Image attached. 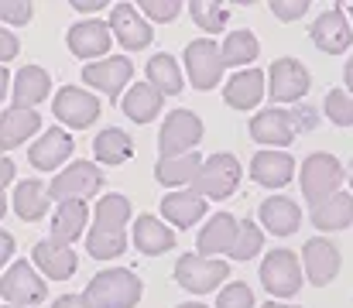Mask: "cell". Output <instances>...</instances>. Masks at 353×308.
<instances>
[{
  "label": "cell",
  "mask_w": 353,
  "mask_h": 308,
  "mask_svg": "<svg viewBox=\"0 0 353 308\" xmlns=\"http://www.w3.org/2000/svg\"><path fill=\"white\" fill-rule=\"evenodd\" d=\"M261 247H264L261 226L257 223H240V233H236V243H234V250H230V257L234 260H250V257H257Z\"/></svg>",
  "instance_id": "obj_38"
},
{
  "label": "cell",
  "mask_w": 353,
  "mask_h": 308,
  "mask_svg": "<svg viewBox=\"0 0 353 308\" xmlns=\"http://www.w3.org/2000/svg\"><path fill=\"white\" fill-rule=\"evenodd\" d=\"M350 17H353V3H350Z\"/></svg>",
  "instance_id": "obj_56"
},
{
  "label": "cell",
  "mask_w": 353,
  "mask_h": 308,
  "mask_svg": "<svg viewBox=\"0 0 353 308\" xmlns=\"http://www.w3.org/2000/svg\"><path fill=\"white\" fill-rule=\"evenodd\" d=\"M34 264L41 267L45 278H55V281H65L76 274V250L69 243H59V240H38L34 243Z\"/></svg>",
  "instance_id": "obj_19"
},
{
  "label": "cell",
  "mask_w": 353,
  "mask_h": 308,
  "mask_svg": "<svg viewBox=\"0 0 353 308\" xmlns=\"http://www.w3.org/2000/svg\"><path fill=\"white\" fill-rule=\"evenodd\" d=\"M299 178H302V196L312 205H319L323 199H330V196L340 192L347 172H343V165L330 151H316V154H309L302 161V175Z\"/></svg>",
  "instance_id": "obj_2"
},
{
  "label": "cell",
  "mask_w": 353,
  "mask_h": 308,
  "mask_svg": "<svg viewBox=\"0 0 353 308\" xmlns=\"http://www.w3.org/2000/svg\"><path fill=\"white\" fill-rule=\"evenodd\" d=\"M110 31H114V38H117L123 48H144V45H151V38H154L151 24L137 14L134 3H117V7L110 10Z\"/></svg>",
  "instance_id": "obj_18"
},
{
  "label": "cell",
  "mask_w": 353,
  "mask_h": 308,
  "mask_svg": "<svg viewBox=\"0 0 353 308\" xmlns=\"http://www.w3.org/2000/svg\"><path fill=\"white\" fill-rule=\"evenodd\" d=\"M65 41H69V48H72L76 59H100V55L110 52V24L107 21H97V17L79 21V24L69 28V38Z\"/></svg>",
  "instance_id": "obj_17"
},
{
  "label": "cell",
  "mask_w": 353,
  "mask_h": 308,
  "mask_svg": "<svg viewBox=\"0 0 353 308\" xmlns=\"http://www.w3.org/2000/svg\"><path fill=\"white\" fill-rule=\"evenodd\" d=\"M261 308H299V305H281V302H268V305H261Z\"/></svg>",
  "instance_id": "obj_52"
},
{
  "label": "cell",
  "mask_w": 353,
  "mask_h": 308,
  "mask_svg": "<svg viewBox=\"0 0 353 308\" xmlns=\"http://www.w3.org/2000/svg\"><path fill=\"white\" fill-rule=\"evenodd\" d=\"M261 285L271 298H292L302 288V264L292 250H271L261 264Z\"/></svg>",
  "instance_id": "obj_8"
},
{
  "label": "cell",
  "mask_w": 353,
  "mask_h": 308,
  "mask_svg": "<svg viewBox=\"0 0 353 308\" xmlns=\"http://www.w3.org/2000/svg\"><path fill=\"white\" fill-rule=\"evenodd\" d=\"M268 76L261 72V69H240L234 79L223 86V100L230 103L234 110H254L261 96L268 93Z\"/></svg>",
  "instance_id": "obj_21"
},
{
  "label": "cell",
  "mask_w": 353,
  "mask_h": 308,
  "mask_svg": "<svg viewBox=\"0 0 353 308\" xmlns=\"http://www.w3.org/2000/svg\"><path fill=\"white\" fill-rule=\"evenodd\" d=\"M288 116H292V127H295V130H312V127L319 123V116H316V110H312V106L288 110Z\"/></svg>",
  "instance_id": "obj_45"
},
{
  "label": "cell",
  "mask_w": 353,
  "mask_h": 308,
  "mask_svg": "<svg viewBox=\"0 0 353 308\" xmlns=\"http://www.w3.org/2000/svg\"><path fill=\"white\" fill-rule=\"evenodd\" d=\"M130 76H134V65H130L127 59H117V55L100 59V62H90V65L83 69V83H90V86H97L100 93H107L110 103L120 100V90L127 86Z\"/></svg>",
  "instance_id": "obj_16"
},
{
  "label": "cell",
  "mask_w": 353,
  "mask_h": 308,
  "mask_svg": "<svg viewBox=\"0 0 353 308\" xmlns=\"http://www.w3.org/2000/svg\"><path fill=\"white\" fill-rule=\"evenodd\" d=\"M103 189V172L93 165V161H76L69 168H62L52 182V196L59 203H69V199H90Z\"/></svg>",
  "instance_id": "obj_9"
},
{
  "label": "cell",
  "mask_w": 353,
  "mask_h": 308,
  "mask_svg": "<svg viewBox=\"0 0 353 308\" xmlns=\"http://www.w3.org/2000/svg\"><path fill=\"white\" fill-rule=\"evenodd\" d=\"M52 308H93V305H90V298H86V295H62Z\"/></svg>",
  "instance_id": "obj_47"
},
{
  "label": "cell",
  "mask_w": 353,
  "mask_h": 308,
  "mask_svg": "<svg viewBox=\"0 0 353 308\" xmlns=\"http://www.w3.org/2000/svg\"><path fill=\"white\" fill-rule=\"evenodd\" d=\"M223 69H227L223 48H220L213 38H196V41H189V48H185V72H189V79H192L196 90H213V86H220Z\"/></svg>",
  "instance_id": "obj_5"
},
{
  "label": "cell",
  "mask_w": 353,
  "mask_h": 308,
  "mask_svg": "<svg viewBox=\"0 0 353 308\" xmlns=\"http://www.w3.org/2000/svg\"><path fill=\"white\" fill-rule=\"evenodd\" d=\"M141 10H144V17H151V21H175L179 10H182V3H179V0H144Z\"/></svg>",
  "instance_id": "obj_42"
},
{
  "label": "cell",
  "mask_w": 353,
  "mask_h": 308,
  "mask_svg": "<svg viewBox=\"0 0 353 308\" xmlns=\"http://www.w3.org/2000/svg\"><path fill=\"white\" fill-rule=\"evenodd\" d=\"M347 175H350V185H353V161H350V172H347Z\"/></svg>",
  "instance_id": "obj_54"
},
{
  "label": "cell",
  "mask_w": 353,
  "mask_h": 308,
  "mask_svg": "<svg viewBox=\"0 0 353 308\" xmlns=\"http://www.w3.org/2000/svg\"><path fill=\"white\" fill-rule=\"evenodd\" d=\"M48 205H52V185H45V182H38V178L17 182V189H14V212H17L24 223L41 219V216L48 212Z\"/></svg>",
  "instance_id": "obj_24"
},
{
  "label": "cell",
  "mask_w": 353,
  "mask_h": 308,
  "mask_svg": "<svg viewBox=\"0 0 353 308\" xmlns=\"http://www.w3.org/2000/svg\"><path fill=\"white\" fill-rule=\"evenodd\" d=\"M343 83H347V93L353 96V59H347V69H343Z\"/></svg>",
  "instance_id": "obj_51"
},
{
  "label": "cell",
  "mask_w": 353,
  "mask_h": 308,
  "mask_svg": "<svg viewBox=\"0 0 353 308\" xmlns=\"http://www.w3.org/2000/svg\"><path fill=\"white\" fill-rule=\"evenodd\" d=\"M55 116H59L65 127L83 130V127H90V123L100 116V100H97L93 93L79 90V86H62V90L55 93Z\"/></svg>",
  "instance_id": "obj_12"
},
{
  "label": "cell",
  "mask_w": 353,
  "mask_h": 308,
  "mask_svg": "<svg viewBox=\"0 0 353 308\" xmlns=\"http://www.w3.org/2000/svg\"><path fill=\"white\" fill-rule=\"evenodd\" d=\"M161 103H165V93H161V90H154L151 83H137V86H130V93L120 100V106H123V113H127L134 123H151V120L161 113Z\"/></svg>",
  "instance_id": "obj_30"
},
{
  "label": "cell",
  "mask_w": 353,
  "mask_h": 308,
  "mask_svg": "<svg viewBox=\"0 0 353 308\" xmlns=\"http://www.w3.org/2000/svg\"><path fill=\"white\" fill-rule=\"evenodd\" d=\"M302 264H305V278L316 285V288H326L330 281H336L340 274V250L323 240V236H312L305 247H302Z\"/></svg>",
  "instance_id": "obj_13"
},
{
  "label": "cell",
  "mask_w": 353,
  "mask_h": 308,
  "mask_svg": "<svg viewBox=\"0 0 353 308\" xmlns=\"http://www.w3.org/2000/svg\"><path fill=\"white\" fill-rule=\"evenodd\" d=\"M10 182H14V161L3 158L0 161V185H10Z\"/></svg>",
  "instance_id": "obj_50"
},
{
  "label": "cell",
  "mask_w": 353,
  "mask_h": 308,
  "mask_svg": "<svg viewBox=\"0 0 353 308\" xmlns=\"http://www.w3.org/2000/svg\"><path fill=\"white\" fill-rule=\"evenodd\" d=\"M141 295H144V285L127 267L100 271L86 288V298H90L93 308H134L141 302Z\"/></svg>",
  "instance_id": "obj_1"
},
{
  "label": "cell",
  "mask_w": 353,
  "mask_h": 308,
  "mask_svg": "<svg viewBox=\"0 0 353 308\" xmlns=\"http://www.w3.org/2000/svg\"><path fill=\"white\" fill-rule=\"evenodd\" d=\"M161 212H165V219H168V223H175V226L189 229L196 219H203V216H206V199H203L196 189H182V192H172V196H165V199H161Z\"/></svg>",
  "instance_id": "obj_27"
},
{
  "label": "cell",
  "mask_w": 353,
  "mask_h": 308,
  "mask_svg": "<svg viewBox=\"0 0 353 308\" xmlns=\"http://www.w3.org/2000/svg\"><path fill=\"white\" fill-rule=\"evenodd\" d=\"M250 178L264 189H281L295 178V158L288 151H257L250 158Z\"/></svg>",
  "instance_id": "obj_15"
},
{
  "label": "cell",
  "mask_w": 353,
  "mask_h": 308,
  "mask_svg": "<svg viewBox=\"0 0 353 308\" xmlns=\"http://www.w3.org/2000/svg\"><path fill=\"white\" fill-rule=\"evenodd\" d=\"M179 308H206V305H196V302H189V305H179Z\"/></svg>",
  "instance_id": "obj_53"
},
{
  "label": "cell",
  "mask_w": 353,
  "mask_h": 308,
  "mask_svg": "<svg viewBox=\"0 0 353 308\" xmlns=\"http://www.w3.org/2000/svg\"><path fill=\"white\" fill-rule=\"evenodd\" d=\"M240 161H236L234 154H227V151H220V154H213V158H206V165H203V172H199V178H196V192L203 196V199H230L236 192V185H240Z\"/></svg>",
  "instance_id": "obj_6"
},
{
  "label": "cell",
  "mask_w": 353,
  "mask_h": 308,
  "mask_svg": "<svg viewBox=\"0 0 353 308\" xmlns=\"http://www.w3.org/2000/svg\"><path fill=\"white\" fill-rule=\"evenodd\" d=\"M230 278V267L220 257H203V254H185L175 264V281L192 291V295H206L213 288H220V281Z\"/></svg>",
  "instance_id": "obj_4"
},
{
  "label": "cell",
  "mask_w": 353,
  "mask_h": 308,
  "mask_svg": "<svg viewBox=\"0 0 353 308\" xmlns=\"http://www.w3.org/2000/svg\"><path fill=\"white\" fill-rule=\"evenodd\" d=\"M148 83L154 90H161L165 96H179L182 93V72L175 65V59L168 52H158L154 59H148Z\"/></svg>",
  "instance_id": "obj_34"
},
{
  "label": "cell",
  "mask_w": 353,
  "mask_h": 308,
  "mask_svg": "<svg viewBox=\"0 0 353 308\" xmlns=\"http://www.w3.org/2000/svg\"><path fill=\"white\" fill-rule=\"evenodd\" d=\"M189 10H192V21H196L203 31H220V28L227 24V17H230V10L220 7V3H192Z\"/></svg>",
  "instance_id": "obj_40"
},
{
  "label": "cell",
  "mask_w": 353,
  "mask_h": 308,
  "mask_svg": "<svg viewBox=\"0 0 353 308\" xmlns=\"http://www.w3.org/2000/svg\"><path fill=\"white\" fill-rule=\"evenodd\" d=\"M72 7H76L79 14H97V10H103V7H107V0H76Z\"/></svg>",
  "instance_id": "obj_48"
},
{
  "label": "cell",
  "mask_w": 353,
  "mask_h": 308,
  "mask_svg": "<svg viewBox=\"0 0 353 308\" xmlns=\"http://www.w3.org/2000/svg\"><path fill=\"white\" fill-rule=\"evenodd\" d=\"M86 223H90V205L83 203V199L59 203L55 219H52V240H59V243H72V240L83 236Z\"/></svg>",
  "instance_id": "obj_26"
},
{
  "label": "cell",
  "mask_w": 353,
  "mask_h": 308,
  "mask_svg": "<svg viewBox=\"0 0 353 308\" xmlns=\"http://www.w3.org/2000/svg\"><path fill=\"white\" fill-rule=\"evenodd\" d=\"M257 52H261V45H257V38L247 28L243 31H230L227 41H223V62L227 65H250L257 59Z\"/></svg>",
  "instance_id": "obj_37"
},
{
  "label": "cell",
  "mask_w": 353,
  "mask_h": 308,
  "mask_svg": "<svg viewBox=\"0 0 353 308\" xmlns=\"http://www.w3.org/2000/svg\"><path fill=\"white\" fill-rule=\"evenodd\" d=\"M261 223H264L268 233H274V236H292V233L299 229V223H302V212H299V205L292 203V199L271 196V199L261 203Z\"/></svg>",
  "instance_id": "obj_28"
},
{
  "label": "cell",
  "mask_w": 353,
  "mask_h": 308,
  "mask_svg": "<svg viewBox=\"0 0 353 308\" xmlns=\"http://www.w3.org/2000/svg\"><path fill=\"white\" fill-rule=\"evenodd\" d=\"M305 10H309L305 0H274L271 3V14L278 21H299V17H305Z\"/></svg>",
  "instance_id": "obj_44"
},
{
  "label": "cell",
  "mask_w": 353,
  "mask_h": 308,
  "mask_svg": "<svg viewBox=\"0 0 353 308\" xmlns=\"http://www.w3.org/2000/svg\"><path fill=\"white\" fill-rule=\"evenodd\" d=\"M31 17H34V7H31V3H21V0L0 3V21H3V24H28Z\"/></svg>",
  "instance_id": "obj_43"
},
{
  "label": "cell",
  "mask_w": 353,
  "mask_h": 308,
  "mask_svg": "<svg viewBox=\"0 0 353 308\" xmlns=\"http://www.w3.org/2000/svg\"><path fill=\"white\" fill-rule=\"evenodd\" d=\"M326 116L336 127H350L353 123V96L347 90H330L326 93Z\"/></svg>",
  "instance_id": "obj_39"
},
{
  "label": "cell",
  "mask_w": 353,
  "mask_h": 308,
  "mask_svg": "<svg viewBox=\"0 0 353 308\" xmlns=\"http://www.w3.org/2000/svg\"><path fill=\"white\" fill-rule=\"evenodd\" d=\"M38 127H41V116L34 110H28V106L3 110V116H0V147L10 151V147L24 144L31 134H38Z\"/></svg>",
  "instance_id": "obj_23"
},
{
  "label": "cell",
  "mask_w": 353,
  "mask_h": 308,
  "mask_svg": "<svg viewBox=\"0 0 353 308\" xmlns=\"http://www.w3.org/2000/svg\"><path fill=\"white\" fill-rule=\"evenodd\" d=\"M236 233H240L236 216H230V212H216V216L203 226V233H199V254H203V257L230 254L234 243H236Z\"/></svg>",
  "instance_id": "obj_20"
},
{
  "label": "cell",
  "mask_w": 353,
  "mask_h": 308,
  "mask_svg": "<svg viewBox=\"0 0 353 308\" xmlns=\"http://www.w3.org/2000/svg\"><path fill=\"white\" fill-rule=\"evenodd\" d=\"M10 254H14V236L3 229V233H0V264H7V260H10Z\"/></svg>",
  "instance_id": "obj_49"
},
{
  "label": "cell",
  "mask_w": 353,
  "mask_h": 308,
  "mask_svg": "<svg viewBox=\"0 0 353 308\" xmlns=\"http://www.w3.org/2000/svg\"><path fill=\"white\" fill-rule=\"evenodd\" d=\"M134 247L141 254H148V257H158V254L175 247V233L158 216H137V223H134Z\"/></svg>",
  "instance_id": "obj_25"
},
{
  "label": "cell",
  "mask_w": 353,
  "mask_h": 308,
  "mask_svg": "<svg viewBox=\"0 0 353 308\" xmlns=\"http://www.w3.org/2000/svg\"><path fill=\"white\" fill-rule=\"evenodd\" d=\"M3 308H21V305H3Z\"/></svg>",
  "instance_id": "obj_55"
},
{
  "label": "cell",
  "mask_w": 353,
  "mask_h": 308,
  "mask_svg": "<svg viewBox=\"0 0 353 308\" xmlns=\"http://www.w3.org/2000/svg\"><path fill=\"white\" fill-rule=\"evenodd\" d=\"M17 38H14V31H0V62L7 65L10 59H17Z\"/></svg>",
  "instance_id": "obj_46"
},
{
  "label": "cell",
  "mask_w": 353,
  "mask_h": 308,
  "mask_svg": "<svg viewBox=\"0 0 353 308\" xmlns=\"http://www.w3.org/2000/svg\"><path fill=\"white\" fill-rule=\"evenodd\" d=\"M309 93V69L299 59H278L268 69V96L274 103L302 100Z\"/></svg>",
  "instance_id": "obj_10"
},
{
  "label": "cell",
  "mask_w": 353,
  "mask_h": 308,
  "mask_svg": "<svg viewBox=\"0 0 353 308\" xmlns=\"http://www.w3.org/2000/svg\"><path fill=\"white\" fill-rule=\"evenodd\" d=\"M216 308H254V291H250L243 281H230V285L220 291Z\"/></svg>",
  "instance_id": "obj_41"
},
{
  "label": "cell",
  "mask_w": 353,
  "mask_h": 308,
  "mask_svg": "<svg viewBox=\"0 0 353 308\" xmlns=\"http://www.w3.org/2000/svg\"><path fill=\"white\" fill-rule=\"evenodd\" d=\"M93 151H97V161L100 165H123V161H130L134 158V141L117 130V127H107V130H100L97 134V141H93Z\"/></svg>",
  "instance_id": "obj_33"
},
{
  "label": "cell",
  "mask_w": 353,
  "mask_h": 308,
  "mask_svg": "<svg viewBox=\"0 0 353 308\" xmlns=\"http://www.w3.org/2000/svg\"><path fill=\"white\" fill-rule=\"evenodd\" d=\"M309 34H312L316 48L326 52V55H343V52L350 48V41H353L350 21H347L343 7H330V10H323V14L312 21V31H309Z\"/></svg>",
  "instance_id": "obj_11"
},
{
  "label": "cell",
  "mask_w": 353,
  "mask_h": 308,
  "mask_svg": "<svg viewBox=\"0 0 353 308\" xmlns=\"http://www.w3.org/2000/svg\"><path fill=\"white\" fill-rule=\"evenodd\" d=\"M199 141H203V120L192 110L168 113L165 123H161V130H158V151H161V158L192 154Z\"/></svg>",
  "instance_id": "obj_3"
},
{
  "label": "cell",
  "mask_w": 353,
  "mask_h": 308,
  "mask_svg": "<svg viewBox=\"0 0 353 308\" xmlns=\"http://www.w3.org/2000/svg\"><path fill=\"white\" fill-rule=\"evenodd\" d=\"M123 247H127L123 229H97V226H90V233H86V250H90V257H97V260L120 257Z\"/></svg>",
  "instance_id": "obj_35"
},
{
  "label": "cell",
  "mask_w": 353,
  "mask_h": 308,
  "mask_svg": "<svg viewBox=\"0 0 353 308\" xmlns=\"http://www.w3.org/2000/svg\"><path fill=\"white\" fill-rule=\"evenodd\" d=\"M353 223V196L350 192H336L319 205H312V226L319 229H347Z\"/></svg>",
  "instance_id": "obj_32"
},
{
  "label": "cell",
  "mask_w": 353,
  "mask_h": 308,
  "mask_svg": "<svg viewBox=\"0 0 353 308\" xmlns=\"http://www.w3.org/2000/svg\"><path fill=\"white\" fill-rule=\"evenodd\" d=\"M127 219H130V203L123 196H117V192H110V196H103L97 203V212H93V226L97 229H123Z\"/></svg>",
  "instance_id": "obj_36"
},
{
  "label": "cell",
  "mask_w": 353,
  "mask_h": 308,
  "mask_svg": "<svg viewBox=\"0 0 353 308\" xmlns=\"http://www.w3.org/2000/svg\"><path fill=\"white\" fill-rule=\"evenodd\" d=\"M48 90H52V79H48V72L41 69V65H24L17 76H14V90H10V96H14V106H34V103H41L48 96Z\"/></svg>",
  "instance_id": "obj_29"
},
{
  "label": "cell",
  "mask_w": 353,
  "mask_h": 308,
  "mask_svg": "<svg viewBox=\"0 0 353 308\" xmlns=\"http://www.w3.org/2000/svg\"><path fill=\"white\" fill-rule=\"evenodd\" d=\"M295 134H299V130L292 127L288 110H278V106H268V110L254 113V120H250V137H254L257 144H268L271 151L288 147V144L295 141Z\"/></svg>",
  "instance_id": "obj_14"
},
{
  "label": "cell",
  "mask_w": 353,
  "mask_h": 308,
  "mask_svg": "<svg viewBox=\"0 0 353 308\" xmlns=\"http://www.w3.org/2000/svg\"><path fill=\"white\" fill-rule=\"evenodd\" d=\"M69 154H72V137H69L65 130H59V127L45 130V134H41V141H34V144H31V151H28L31 165H34V168H41V172H55Z\"/></svg>",
  "instance_id": "obj_22"
},
{
  "label": "cell",
  "mask_w": 353,
  "mask_h": 308,
  "mask_svg": "<svg viewBox=\"0 0 353 308\" xmlns=\"http://www.w3.org/2000/svg\"><path fill=\"white\" fill-rule=\"evenodd\" d=\"M0 295L7 298V305H21V308H31V305H41L48 298V285L45 278L34 274V267L28 260H17L3 271L0 278Z\"/></svg>",
  "instance_id": "obj_7"
},
{
  "label": "cell",
  "mask_w": 353,
  "mask_h": 308,
  "mask_svg": "<svg viewBox=\"0 0 353 308\" xmlns=\"http://www.w3.org/2000/svg\"><path fill=\"white\" fill-rule=\"evenodd\" d=\"M203 165H206V161H203L196 151H192V154H182V158H158L154 178H158L161 185H185V182L196 185Z\"/></svg>",
  "instance_id": "obj_31"
}]
</instances>
